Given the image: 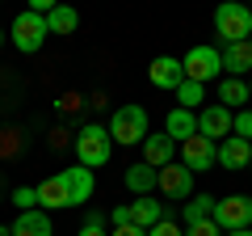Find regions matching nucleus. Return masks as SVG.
I'll use <instances>...</instances> for the list:
<instances>
[{
	"label": "nucleus",
	"mask_w": 252,
	"mask_h": 236,
	"mask_svg": "<svg viewBox=\"0 0 252 236\" xmlns=\"http://www.w3.org/2000/svg\"><path fill=\"white\" fill-rule=\"evenodd\" d=\"M109 156H114V139H109V127H101V122H89V127L76 131V164H84V169H101Z\"/></svg>",
	"instance_id": "obj_1"
},
{
	"label": "nucleus",
	"mask_w": 252,
	"mask_h": 236,
	"mask_svg": "<svg viewBox=\"0 0 252 236\" xmlns=\"http://www.w3.org/2000/svg\"><path fill=\"white\" fill-rule=\"evenodd\" d=\"M215 34L223 38V46H231V42H248V34H252V9L248 4H219L215 9Z\"/></svg>",
	"instance_id": "obj_2"
},
{
	"label": "nucleus",
	"mask_w": 252,
	"mask_h": 236,
	"mask_svg": "<svg viewBox=\"0 0 252 236\" xmlns=\"http://www.w3.org/2000/svg\"><path fill=\"white\" fill-rule=\"evenodd\" d=\"M9 38H13V46H17L21 55H34V51H42V42L51 38V30H46V17H42V13H30V9H21L17 17H13V26H9Z\"/></svg>",
	"instance_id": "obj_3"
},
{
	"label": "nucleus",
	"mask_w": 252,
	"mask_h": 236,
	"mask_svg": "<svg viewBox=\"0 0 252 236\" xmlns=\"http://www.w3.org/2000/svg\"><path fill=\"white\" fill-rule=\"evenodd\" d=\"M109 139L122 148H135L147 139V110L143 106H122L114 110V118H109Z\"/></svg>",
	"instance_id": "obj_4"
},
{
	"label": "nucleus",
	"mask_w": 252,
	"mask_h": 236,
	"mask_svg": "<svg viewBox=\"0 0 252 236\" xmlns=\"http://www.w3.org/2000/svg\"><path fill=\"white\" fill-rule=\"evenodd\" d=\"M181 68H185V80L206 84V80H215V76H223V55H219V46H193V51L181 59Z\"/></svg>",
	"instance_id": "obj_5"
},
{
	"label": "nucleus",
	"mask_w": 252,
	"mask_h": 236,
	"mask_svg": "<svg viewBox=\"0 0 252 236\" xmlns=\"http://www.w3.org/2000/svg\"><path fill=\"white\" fill-rule=\"evenodd\" d=\"M215 219L223 232H240V228H252V198L248 194H231V198H219L215 202Z\"/></svg>",
	"instance_id": "obj_6"
},
{
	"label": "nucleus",
	"mask_w": 252,
	"mask_h": 236,
	"mask_svg": "<svg viewBox=\"0 0 252 236\" xmlns=\"http://www.w3.org/2000/svg\"><path fill=\"white\" fill-rule=\"evenodd\" d=\"M215 152H219V144H215V139L193 135V139H185V144L177 148V160L185 164L189 173H206L210 164H215Z\"/></svg>",
	"instance_id": "obj_7"
},
{
	"label": "nucleus",
	"mask_w": 252,
	"mask_h": 236,
	"mask_svg": "<svg viewBox=\"0 0 252 236\" xmlns=\"http://www.w3.org/2000/svg\"><path fill=\"white\" fill-rule=\"evenodd\" d=\"M231 127H235V114H231L227 106H202V110H198V135L223 144V139L231 135Z\"/></svg>",
	"instance_id": "obj_8"
},
{
	"label": "nucleus",
	"mask_w": 252,
	"mask_h": 236,
	"mask_svg": "<svg viewBox=\"0 0 252 236\" xmlns=\"http://www.w3.org/2000/svg\"><path fill=\"white\" fill-rule=\"evenodd\" d=\"M160 194L172 202H189L193 198V173L185 169V164H168V169H160Z\"/></svg>",
	"instance_id": "obj_9"
},
{
	"label": "nucleus",
	"mask_w": 252,
	"mask_h": 236,
	"mask_svg": "<svg viewBox=\"0 0 252 236\" xmlns=\"http://www.w3.org/2000/svg\"><path fill=\"white\" fill-rule=\"evenodd\" d=\"M147 76H152L156 89H172V93L185 84V68H181V59H172V55H160V59H152Z\"/></svg>",
	"instance_id": "obj_10"
},
{
	"label": "nucleus",
	"mask_w": 252,
	"mask_h": 236,
	"mask_svg": "<svg viewBox=\"0 0 252 236\" xmlns=\"http://www.w3.org/2000/svg\"><path fill=\"white\" fill-rule=\"evenodd\" d=\"M164 135L172 139V144H185V139H193L198 135V114L193 110H181V106H172L168 110V118H164Z\"/></svg>",
	"instance_id": "obj_11"
},
{
	"label": "nucleus",
	"mask_w": 252,
	"mask_h": 236,
	"mask_svg": "<svg viewBox=\"0 0 252 236\" xmlns=\"http://www.w3.org/2000/svg\"><path fill=\"white\" fill-rule=\"evenodd\" d=\"M143 164H152L156 173L168 169V164H177V144H172L168 135H147L143 139Z\"/></svg>",
	"instance_id": "obj_12"
},
{
	"label": "nucleus",
	"mask_w": 252,
	"mask_h": 236,
	"mask_svg": "<svg viewBox=\"0 0 252 236\" xmlns=\"http://www.w3.org/2000/svg\"><path fill=\"white\" fill-rule=\"evenodd\" d=\"M215 164H223V169H244V164H252V144L240 135H227L223 144H219L215 152Z\"/></svg>",
	"instance_id": "obj_13"
},
{
	"label": "nucleus",
	"mask_w": 252,
	"mask_h": 236,
	"mask_svg": "<svg viewBox=\"0 0 252 236\" xmlns=\"http://www.w3.org/2000/svg\"><path fill=\"white\" fill-rule=\"evenodd\" d=\"M63 182H67V194H72V207H84V202L93 198L97 177H93V169H84V164H72V169H63Z\"/></svg>",
	"instance_id": "obj_14"
},
{
	"label": "nucleus",
	"mask_w": 252,
	"mask_h": 236,
	"mask_svg": "<svg viewBox=\"0 0 252 236\" xmlns=\"http://www.w3.org/2000/svg\"><path fill=\"white\" fill-rule=\"evenodd\" d=\"M59 207H72V194H67V182L59 177H46L38 186V211H59Z\"/></svg>",
	"instance_id": "obj_15"
},
{
	"label": "nucleus",
	"mask_w": 252,
	"mask_h": 236,
	"mask_svg": "<svg viewBox=\"0 0 252 236\" xmlns=\"http://www.w3.org/2000/svg\"><path fill=\"white\" fill-rule=\"evenodd\" d=\"M248 80H240V76H223L219 80V106H227L235 114V110H248Z\"/></svg>",
	"instance_id": "obj_16"
},
{
	"label": "nucleus",
	"mask_w": 252,
	"mask_h": 236,
	"mask_svg": "<svg viewBox=\"0 0 252 236\" xmlns=\"http://www.w3.org/2000/svg\"><path fill=\"white\" fill-rule=\"evenodd\" d=\"M219 55H223V72L227 76H240L244 80V76L252 72V46L248 42H231V46H223Z\"/></svg>",
	"instance_id": "obj_17"
},
{
	"label": "nucleus",
	"mask_w": 252,
	"mask_h": 236,
	"mask_svg": "<svg viewBox=\"0 0 252 236\" xmlns=\"http://www.w3.org/2000/svg\"><path fill=\"white\" fill-rule=\"evenodd\" d=\"M156 186H160V173L152 169V164H130V169H126V190L130 194H139V198H147V194L156 190Z\"/></svg>",
	"instance_id": "obj_18"
},
{
	"label": "nucleus",
	"mask_w": 252,
	"mask_h": 236,
	"mask_svg": "<svg viewBox=\"0 0 252 236\" xmlns=\"http://www.w3.org/2000/svg\"><path fill=\"white\" fill-rule=\"evenodd\" d=\"M160 219H168V215H164V207L152 198V194H147V198H135V202H130V224H135V228L152 232V228L160 224Z\"/></svg>",
	"instance_id": "obj_19"
},
{
	"label": "nucleus",
	"mask_w": 252,
	"mask_h": 236,
	"mask_svg": "<svg viewBox=\"0 0 252 236\" xmlns=\"http://www.w3.org/2000/svg\"><path fill=\"white\" fill-rule=\"evenodd\" d=\"M51 215L46 211H21L17 224H13V236H51Z\"/></svg>",
	"instance_id": "obj_20"
},
{
	"label": "nucleus",
	"mask_w": 252,
	"mask_h": 236,
	"mask_svg": "<svg viewBox=\"0 0 252 236\" xmlns=\"http://www.w3.org/2000/svg\"><path fill=\"white\" fill-rule=\"evenodd\" d=\"M76 26H80V13L67 9V4H55V9L46 13V30H51V34H76Z\"/></svg>",
	"instance_id": "obj_21"
},
{
	"label": "nucleus",
	"mask_w": 252,
	"mask_h": 236,
	"mask_svg": "<svg viewBox=\"0 0 252 236\" xmlns=\"http://www.w3.org/2000/svg\"><path fill=\"white\" fill-rule=\"evenodd\" d=\"M215 202H219V198H210V194H193V198L185 202V211H181V215H185V228L210 219V215H215Z\"/></svg>",
	"instance_id": "obj_22"
},
{
	"label": "nucleus",
	"mask_w": 252,
	"mask_h": 236,
	"mask_svg": "<svg viewBox=\"0 0 252 236\" xmlns=\"http://www.w3.org/2000/svg\"><path fill=\"white\" fill-rule=\"evenodd\" d=\"M202 89H206V84H193V80H185V84L177 89V106H181V110H198Z\"/></svg>",
	"instance_id": "obj_23"
},
{
	"label": "nucleus",
	"mask_w": 252,
	"mask_h": 236,
	"mask_svg": "<svg viewBox=\"0 0 252 236\" xmlns=\"http://www.w3.org/2000/svg\"><path fill=\"white\" fill-rule=\"evenodd\" d=\"M13 202H17L21 211H38V186H17V190H13Z\"/></svg>",
	"instance_id": "obj_24"
},
{
	"label": "nucleus",
	"mask_w": 252,
	"mask_h": 236,
	"mask_svg": "<svg viewBox=\"0 0 252 236\" xmlns=\"http://www.w3.org/2000/svg\"><path fill=\"white\" fill-rule=\"evenodd\" d=\"M231 135H240V139H248V144H252V110H235V127H231Z\"/></svg>",
	"instance_id": "obj_25"
},
{
	"label": "nucleus",
	"mask_w": 252,
	"mask_h": 236,
	"mask_svg": "<svg viewBox=\"0 0 252 236\" xmlns=\"http://www.w3.org/2000/svg\"><path fill=\"white\" fill-rule=\"evenodd\" d=\"M80 236H109V232H105V215H101V211H89V219H84Z\"/></svg>",
	"instance_id": "obj_26"
},
{
	"label": "nucleus",
	"mask_w": 252,
	"mask_h": 236,
	"mask_svg": "<svg viewBox=\"0 0 252 236\" xmlns=\"http://www.w3.org/2000/svg\"><path fill=\"white\" fill-rule=\"evenodd\" d=\"M185 236H223V228H219L215 219H202V224H193V228H185Z\"/></svg>",
	"instance_id": "obj_27"
},
{
	"label": "nucleus",
	"mask_w": 252,
	"mask_h": 236,
	"mask_svg": "<svg viewBox=\"0 0 252 236\" xmlns=\"http://www.w3.org/2000/svg\"><path fill=\"white\" fill-rule=\"evenodd\" d=\"M147 236H185V228H177L172 219H160V224H156V228H152Z\"/></svg>",
	"instance_id": "obj_28"
},
{
	"label": "nucleus",
	"mask_w": 252,
	"mask_h": 236,
	"mask_svg": "<svg viewBox=\"0 0 252 236\" xmlns=\"http://www.w3.org/2000/svg\"><path fill=\"white\" fill-rule=\"evenodd\" d=\"M109 224H114V228H126V224H130V202H122V207L109 211Z\"/></svg>",
	"instance_id": "obj_29"
},
{
	"label": "nucleus",
	"mask_w": 252,
	"mask_h": 236,
	"mask_svg": "<svg viewBox=\"0 0 252 236\" xmlns=\"http://www.w3.org/2000/svg\"><path fill=\"white\" fill-rule=\"evenodd\" d=\"M109 236H147V232H143V228H135V224H126V228H114Z\"/></svg>",
	"instance_id": "obj_30"
},
{
	"label": "nucleus",
	"mask_w": 252,
	"mask_h": 236,
	"mask_svg": "<svg viewBox=\"0 0 252 236\" xmlns=\"http://www.w3.org/2000/svg\"><path fill=\"white\" fill-rule=\"evenodd\" d=\"M227 236H252V228H240V232H227Z\"/></svg>",
	"instance_id": "obj_31"
},
{
	"label": "nucleus",
	"mask_w": 252,
	"mask_h": 236,
	"mask_svg": "<svg viewBox=\"0 0 252 236\" xmlns=\"http://www.w3.org/2000/svg\"><path fill=\"white\" fill-rule=\"evenodd\" d=\"M0 236H13V228H4V224H0Z\"/></svg>",
	"instance_id": "obj_32"
},
{
	"label": "nucleus",
	"mask_w": 252,
	"mask_h": 236,
	"mask_svg": "<svg viewBox=\"0 0 252 236\" xmlns=\"http://www.w3.org/2000/svg\"><path fill=\"white\" fill-rule=\"evenodd\" d=\"M0 46H4V30H0Z\"/></svg>",
	"instance_id": "obj_33"
},
{
	"label": "nucleus",
	"mask_w": 252,
	"mask_h": 236,
	"mask_svg": "<svg viewBox=\"0 0 252 236\" xmlns=\"http://www.w3.org/2000/svg\"><path fill=\"white\" fill-rule=\"evenodd\" d=\"M248 97H252V80H248Z\"/></svg>",
	"instance_id": "obj_34"
},
{
	"label": "nucleus",
	"mask_w": 252,
	"mask_h": 236,
	"mask_svg": "<svg viewBox=\"0 0 252 236\" xmlns=\"http://www.w3.org/2000/svg\"><path fill=\"white\" fill-rule=\"evenodd\" d=\"M248 46H252V34H248Z\"/></svg>",
	"instance_id": "obj_35"
},
{
	"label": "nucleus",
	"mask_w": 252,
	"mask_h": 236,
	"mask_svg": "<svg viewBox=\"0 0 252 236\" xmlns=\"http://www.w3.org/2000/svg\"><path fill=\"white\" fill-rule=\"evenodd\" d=\"M248 9H252V4H248Z\"/></svg>",
	"instance_id": "obj_36"
}]
</instances>
